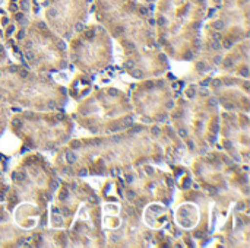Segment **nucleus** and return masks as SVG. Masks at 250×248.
Returning a JSON list of instances; mask_svg holds the SVG:
<instances>
[{
  "label": "nucleus",
  "instance_id": "obj_1",
  "mask_svg": "<svg viewBox=\"0 0 250 248\" xmlns=\"http://www.w3.org/2000/svg\"><path fill=\"white\" fill-rule=\"evenodd\" d=\"M212 26H214V29H215V31H223V29L226 28V22H224V20H221V19H218V20H214Z\"/></svg>",
  "mask_w": 250,
  "mask_h": 248
},
{
  "label": "nucleus",
  "instance_id": "obj_2",
  "mask_svg": "<svg viewBox=\"0 0 250 248\" xmlns=\"http://www.w3.org/2000/svg\"><path fill=\"white\" fill-rule=\"evenodd\" d=\"M76 159H78V156L75 155V152H72V151L66 152V161H67V164H75Z\"/></svg>",
  "mask_w": 250,
  "mask_h": 248
},
{
  "label": "nucleus",
  "instance_id": "obj_3",
  "mask_svg": "<svg viewBox=\"0 0 250 248\" xmlns=\"http://www.w3.org/2000/svg\"><path fill=\"white\" fill-rule=\"evenodd\" d=\"M13 178H15L18 183H22V181L25 180V174H23V172H15V174H13Z\"/></svg>",
  "mask_w": 250,
  "mask_h": 248
},
{
  "label": "nucleus",
  "instance_id": "obj_4",
  "mask_svg": "<svg viewBox=\"0 0 250 248\" xmlns=\"http://www.w3.org/2000/svg\"><path fill=\"white\" fill-rule=\"evenodd\" d=\"M132 76H133V77H136V79H141V77L144 76V73H142V70L133 69V70H132Z\"/></svg>",
  "mask_w": 250,
  "mask_h": 248
},
{
  "label": "nucleus",
  "instance_id": "obj_5",
  "mask_svg": "<svg viewBox=\"0 0 250 248\" xmlns=\"http://www.w3.org/2000/svg\"><path fill=\"white\" fill-rule=\"evenodd\" d=\"M83 29H85V28H83V23H82V22H76V23H75V31H76V32H82Z\"/></svg>",
  "mask_w": 250,
  "mask_h": 248
},
{
  "label": "nucleus",
  "instance_id": "obj_6",
  "mask_svg": "<svg viewBox=\"0 0 250 248\" xmlns=\"http://www.w3.org/2000/svg\"><path fill=\"white\" fill-rule=\"evenodd\" d=\"M132 123H133V117H130V115L125 117V120H123V124L125 126H132Z\"/></svg>",
  "mask_w": 250,
  "mask_h": 248
},
{
  "label": "nucleus",
  "instance_id": "obj_7",
  "mask_svg": "<svg viewBox=\"0 0 250 248\" xmlns=\"http://www.w3.org/2000/svg\"><path fill=\"white\" fill-rule=\"evenodd\" d=\"M125 47L130 51V50H135V42L132 41H125Z\"/></svg>",
  "mask_w": 250,
  "mask_h": 248
},
{
  "label": "nucleus",
  "instance_id": "obj_8",
  "mask_svg": "<svg viewBox=\"0 0 250 248\" xmlns=\"http://www.w3.org/2000/svg\"><path fill=\"white\" fill-rule=\"evenodd\" d=\"M110 241H113V243H119V241H120V235H117V234L110 235Z\"/></svg>",
  "mask_w": 250,
  "mask_h": 248
},
{
  "label": "nucleus",
  "instance_id": "obj_9",
  "mask_svg": "<svg viewBox=\"0 0 250 248\" xmlns=\"http://www.w3.org/2000/svg\"><path fill=\"white\" fill-rule=\"evenodd\" d=\"M85 35H86V38H94V35H95V31H92V29H88L86 32H85Z\"/></svg>",
  "mask_w": 250,
  "mask_h": 248
},
{
  "label": "nucleus",
  "instance_id": "obj_10",
  "mask_svg": "<svg viewBox=\"0 0 250 248\" xmlns=\"http://www.w3.org/2000/svg\"><path fill=\"white\" fill-rule=\"evenodd\" d=\"M220 47H221V44H220V42H218L217 39H215L214 42H211V48H212V50H218Z\"/></svg>",
  "mask_w": 250,
  "mask_h": 248
},
{
  "label": "nucleus",
  "instance_id": "obj_11",
  "mask_svg": "<svg viewBox=\"0 0 250 248\" xmlns=\"http://www.w3.org/2000/svg\"><path fill=\"white\" fill-rule=\"evenodd\" d=\"M221 85H223V82H221L220 79H215V80H212V86H214V88H220Z\"/></svg>",
  "mask_w": 250,
  "mask_h": 248
},
{
  "label": "nucleus",
  "instance_id": "obj_12",
  "mask_svg": "<svg viewBox=\"0 0 250 248\" xmlns=\"http://www.w3.org/2000/svg\"><path fill=\"white\" fill-rule=\"evenodd\" d=\"M223 45H224V48H231V47H233V42H231L230 39H226Z\"/></svg>",
  "mask_w": 250,
  "mask_h": 248
},
{
  "label": "nucleus",
  "instance_id": "obj_13",
  "mask_svg": "<svg viewBox=\"0 0 250 248\" xmlns=\"http://www.w3.org/2000/svg\"><path fill=\"white\" fill-rule=\"evenodd\" d=\"M224 66H226V67H231V66H233V60H231V58H226V60H224Z\"/></svg>",
  "mask_w": 250,
  "mask_h": 248
},
{
  "label": "nucleus",
  "instance_id": "obj_14",
  "mask_svg": "<svg viewBox=\"0 0 250 248\" xmlns=\"http://www.w3.org/2000/svg\"><path fill=\"white\" fill-rule=\"evenodd\" d=\"M179 136L180 137H188V132L185 129H179Z\"/></svg>",
  "mask_w": 250,
  "mask_h": 248
},
{
  "label": "nucleus",
  "instance_id": "obj_15",
  "mask_svg": "<svg viewBox=\"0 0 250 248\" xmlns=\"http://www.w3.org/2000/svg\"><path fill=\"white\" fill-rule=\"evenodd\" d=\"M142 130H144L142 127H135V129H132V132H130V133H132V134H138V133H141Z\"/></svg>",
  "mask_w": 250,
  "mask_h": 248
},
{
  "label": "nucleus",
  "instance_id": "obj_16",
  "mask_svg": "<svg viewBox=\"0 0 250 248\" xmlns=\"http://www.w3.org/2000/svg\"><path fill=\"white\" fill-rule=\"evenodd\" d=\"M151 133H152L154 136H158V134H160V129L155 126V127H152V129H151Z\"/></svg>",
  "mask_w": 250,
  "mask_h": 248
},
{
  "label": "nucleus",
  "instance_id": "obj_17",
  "mask_svg": "<svg viewBox=\"0 0 250 248\" xmlns=\"http://www.w3.org/2000/svg\"><path fill=\"white\" fill-rule=\"evenodd\" d=\"M40 29H42V31H45L47 29V25H45V22H38V25H37Z\"/></svg>",
  "mask_w": 250,
  "mask_h": 248
},
{
  "label": "nucleus",
  "instance_id": "obj_18",
  "mask_svg": "<svg viewBox=\"0 0 250 248\" xmlns=\"http://www.w3.org/2000/svg\"><path fill=\"white\" fill-rule=\"evenodd\" d=\"M57 47H59L60 50H64V48H66V44H64V41H57Z\"/></svg>",
  "mask_w": 250,
  "mask_h": 248
},
{
  "label": "nucleus",
  "instance_id": "obj_19",
  "mask_svg": "<svg viewBox=\"0 0 250 248\" xmlns=\"http://www.w3.org/2000/svg\"><path fill=\"white\" fill-rule=\"evenodd\" d=\"M240 75H242L243 77H248V76H249V70H248V69H242V70H240Z\"/></svg>",
  "mask_w": 250,
  "mask_h": 248
},
{
  "label": "nucleus",
  "instance_id": "obj_20",
  "mask_svg": "<svg viewBox=\"0 0 250 248\" xmlns=\"http://www.w3.org/2000/svg\"><path fill=\"white\" fill-rule=\"evenodd\" d=\"M145 86H146V88H148V89L151 91V89H152V88H154L155 85H154V82H151V80H148V82H145Z\"/></svg>",
  "mask_w": 250,
  "mask_h": 248
},
{
  "label": "nucleus",
  "instance_id": "obj_21",
  "mask_svg": "<svg viewBox=\"0 0 250 248\" xmlns=\"http://www.w3.org/2000/svg\"><path fill=\"white\" fill-rule=\"evenodd\" d=\"M119 130H120V126L119 124H114V126L110 127V132H119Z\"/></svg>",
  "mask_w": 250,
  "mask_h": 248
},
{
  "label": "nucleus",
  "instance_id": "obj_22",
  "mask_svg": "<svg viewBox=\"0 0 250 248\" xmlns=\"http://www.w3.org/2000/svg\"><path fill=\"white\" fill-rule=\"evenodd\" d=\"M72 148H75V149H79V148H81V142H78V140L72 142Z\"/></svg>",
  "mask_w": 250,
  "mask_h": 248
},
{
  "label": "nucleus",
  "instance_id": "obj_23",
  "mask_svg": "<svg viewBox=\"0 0 250 248\" xmlns=\"http://www.w3.org/2000/svg\"><path fill=\"white\" fill-rule=\"evenodd\" d=\"M60 199H62V200H66V199H67V190H63V191H62Z\"/></svg>",
  "mask_w": 250,
  "mask_h": 248
},
{
  "label": "nucleus",
  "instance_id": "obj_24",
  "mask_svg": "<svg viewBox=\"0 0 250 248\" xmlns=\"http://www.w3.org/2000/svg\"><path fill=\"white\" fill-rule=\"evenodd\" d=\"M207 67H205V63H198V70L199 72H202V70H205Z\"/></svg>",
  "mask_w": 250,
  "mask_h": 248
},
{
  "label": "nucleus",
  "instance_id": "obj_25",
  "mask_svg": "<svg viewBox=\"0 0 250 248\" xmlns=\"http://www.w3.org/2000/svg\"><path fill=\"white\" fill-rule=\"evenodd\" d=\"M26 58H28V60H34V58H35L34 53H31V51H29V53H26Z\"/></svg>",
  "mask_w": 250,
  "mask_h": 248
},
{
  "label": "nucleus",
  "instance_id": "obj_26",
  "mask_svg": "<svg viewBox=\"0 0 250 248\" xmlns=\"http://www.w3.org/2000/svg\"><path fill=\"white\" fill-rule=\"evenodd\" d=\"M19 76H21L22 79H25V77L28 76V72H26V70H22V72H19Z\"/></svg>",
  "mask_w": 250,
  "mask_h": 248
},
{
  "label": "nucleus",
  "instance_id": "obj_27",
  "mask_svg": "<svg viewBox=\"0 0 250 248\" xmlns=\"http://www.w3.org/2000/svg\"><path fill=\"white\" fill-rule=\"evenodd\" d=\"M125 66H126L127 69H132V67L135 66V63H133V61H126V64H125Z\"/></svg>",
  "mask_w": 250,
  "mask_h": 248
},
{
  "label": "nucleus",
  "instance_id": "obj_28",
  "mask_svg": "<svg viewBox=\"0 0 250 248\" xmlns=\"http://www.w3.org/2000/svg\"><path fill=\"white\" fill-rule=\"evenodd\" d=\"M108 94H110L111 96H117V94H119V92H117L116 89H110V91H108Z\"/></svg>",
  "mask_w": 250,
  "mask_h": 248
},
{
  "label": "nucleus",
  "instance_id": "obj_29",
  "mask_svg": "<svg viewBox=\"0 0 250 248\" xmlns=\"http://www.w3.org/2000/svg\"><path fill=\"white\" fill-rule=\"evenodd\" d=\"M13 126L19 129V127L22 126V124H21V120H13Z\"/></svg>",
  "mask_w": 250,
  "mask_h": 248
},
{
  "label": "nucleus",
  "instance_id": "obj_30",
  "mask_svg": "<svg viewBox=\"0 0 250 248\" xmlns=\"http://www.w3.org/2000/svg\"><path fill=\"white\" fill-rule=\"evenodd\" d=\"M127 194H129V199H130V200H133V199L136 197V193H135V191H129Z\"/></svg>",
  "mask_w": 250,
  "mask_h": 248
},
{
  "label": "nucleus",
  "instance_id": "obj_31",
  "mask_svg": "<svg viewBox=\"0 0 250 248\" xmlns=\"http://www.w3.org/2000/svg\"><path fill=\"white\" fill-rule=\"evenodd\" d=\"M9 70H10L12 73H15V72H18V70H19V67H18V66H12V67H10Z\"/></svg>",
  "mask_w": 250,
  "mask_h": 248
},
{
  "label": "nucleus",
  "instance_id": "obj_32",
  "mask_svg": "<svg viewBox=\"0 0 250 248\" xmlns=\"http://www.w3.org/2000/svg\"><path fill=\"white\" fill-rule=\"evenodd\" d=\"M23 19V15L22 13H16V20H22Z\"/></svg>",
  "mask_w": 250,
  "mask_h": 248
},
{
  "label": "nucleus",
  "instance_id": "obj_33",
  "mask_svg": "<svg viewBox=\"0 0 250 248\" xmlns=\"http://www.w3.org/2000/svg\"><path fill=\"white\" fill-rule=\"evenodd\" d=\"M245 208H246V206H245V203H239V206H237V209H239V210H245Z\"/></svg>",
  "mask_w": 250,
  "mask_h": 248
},
{
  "label": "nucleus",
  "instance_id": "obj_34",
  "mask_svg": "<svg viewBox=\"0 0 250 248\" xmlns=\"http://www.w3.org/2000/svg\"><path fill=\"white\" fill-rule=\"evenodd\" d=\"M57 189V181H53L51 183V190H56Z\"/></svg>",
  "mask_w": 250,
  "mask_h": 248
},
{
  "label": "nucleus",
  "instance_id": "obj_35",
  "mask_svg": "<svg viewBox=\"0 0 250 248\" xmlns=\"http://www.w3.org/2000/svg\"><path fill=\"white\" fill-rule=\"evenodd\" d=\"M207 189L209 190V193H211V194H215V193H217V190H215V189H212V187H207Z\"/></svg>",
  "mask_w": 250,
  "mask_h": 248
},
{
  "label": "nucleus",
  "instance_id": "obj_36",
  "mask_svg": "<svg viewBox=\"0 0 250 248\" xmlns=\"http://www.w3.org/2000/svg\"><path fill=\"white\" fill-rule=\"evenodd\" d=\"M25 47H26V48H31V47H32V42H31V41H26V42H25Z\"/></svg>",
  "mask_w": 250,
  "mask_h": 248
},
{
  "label": "nucleus",
  "instance_id": "obj_37",
  "mask_svg": "<svg viewBox=\"0 0 250 248\" xmlns=\"http://www.w3.org/2000/svg\"><path fill=\"white\" fill-rule=\"evenodd\" d=\"M226 108H227V110H233L234 105H233V104H226Z\"/></svg>",
  "mask_w": 250,
  "mask_h": 248
},
{
  "label": "nucleus",
  "instance_id": "obj_38",
  "mask_svg": "<svg viewBox=\"0 0 250 248\" xmlns=\"http://www.w3.org/2000/svg\"><path fill=\"white\" fill-rule=\"evenodd\" d=\"M25 117H26V118H32L34 114H32V113H25Z\"/></svg>",
  "mask_w": 250,
  "mask_h": 248
},
{
  "label": "nucleus",
  "instance_id": "obj_39",
  "mask_svg": "<svg viewBox=\"0 0 250 248\" xmlns=\"http://www.w3.org/2000/svg\"><path fill=\"white\" fill-rule=\"evenodd\" d=\"M85 174H86V170H79V175H81V177H83Z\"/></svg>",
  "mask_w": 250,
  "mask_h": 248
},
{
  "label": "nucleus",
  "instance_id": "obj_40",
  "mask_svg": "<svg viewBox=\"0 0 250 248\" xmlns=\"http://www.w3.org/2000/svg\"><path fill=\"white\" fill-rule=\"evenodd\" d=\"M62 213H63L64 216H67V215H69V209H62Z\"/></svg>",
  "mask_w": 250,
  "mask_h": 248
},
{
  "label": "nucleus",
  "instance_id": "obj_41",
  "mask_svg": "<svg viewBox=\"0 0 250 248\" xmlns=\"http://www.w3.org/2000/svg\"><path fill=\"white\" fill-rule=\"evenodd\" d=\"M54 222H56V225H60V224H62V219H60V218L57 216V218L54 219Z\"/></svg>",
  "mask_w": 250,
  "mask_h": 248
},
{
  "label": "nucleus",
  "instance_id": "obj_42",
  "mask_svg": "<svg viewBox=\"0 0 250 248\" xmlns=\"http://www.w3.org/2000/svg\"><path fill=\"white\" fill-rule=\"evenodd\" d=\"M201 85L202 86H208L209 85V80H204V82H201Z\"/></svg>",
  "mask_w": 250,
  "mask_h": 248
},
{
  "label": "nucleus",
  "instance_id": "obj_43",
  "mask_svg": "<svg viewBox=\"0 0 250 248\" xmlns=\"http://www.w3.org/2000/svg\"><path fill=\"white\" fill-rule=\"evenodd\" d=\"M209 105H217V99H214V98H212V99L209 101Z\"/></svg>",
  "mask_w": 250,
  "mask_h": 248
},
{
  "label": "nucleus",
  "instance_id": "obj_44",
  "mask_svg": "<svg viewBox=\"0 0 250 248\" xmlns=\"http://www.w3.org/2000/svg\"><path fill=\"white\" fill-rule=\"evenodd\" d=\"M47 107H48V108H54L56 105H54V102H51V101H50V102L47 104Z\"/></svg>",
  "mask_w": 250,
  "mask_h": 248
},
{
  "label": "nucleus",
  "instance_id": "obj_45",
  "mask_svg": "<svg viewBox=\"0 0 250 248\" xmlns=\"http://www.w3.org/2000/svg\"><path fill=\"white\" fill-rule=\"evenodd\" d=\"M56 118L60 121V120H63V118H64V115H63V114H57V117H56Z\"/></svg>",
  "mask_w": 250,
  "mask_h": 248
},
{
  "label": "nucleus",
  "instance_id": "obj_46",
  "mask_svg": "<svg viewBox=\"0 0 250 248\" xmlns=\"http://www.w3.org/2000/svg\"><path fill=\"white\" fill-rule=\"evenodd\" d=\"M44 199H45V200H51V194H50V193H47V194L44 196Z\"/></svg>",
  "mask_w": 250,
  "mask_h": 248
},
{
  "label": "nucleus",
  "instance_id": "obj_47",
  "mask_svg": "<svg viewBox=\"0 0 250 248\" xmlns=\"http://www.w3.org/2000/svg\"><path fill=\"white\" fill-rule=\"evenodd\" d=\"M167 107H168V108H173V107H174V102H173V101H170V102L167 104Z\"/></svg>",
  "mask_w": 250,
  "mask_h": 248
},
{
  "label": "nucleus",
  "instance_id": "obj_48",
  "mask_svg": "<svg viewBox=\"0 0 250 248\" xmlns=\"http://www.w3.org/2000/svg\"><path fill=\"white\" fill-rule=\"evenodd\" d=\"M226 148L227 149H231V142H226Z\"/></svg>",
  "mask_w": 250,
  "mask_h": 248
},
{
  "label": "nucleus",
  "instance_id": "obj_49",
  "mask_svg": "<svg viewBox=\"0 0 250 248\" xmlns=\"http://www.w3.org/2000/svg\"><path fill=\"white\" fill-rule=\"evenodd\" d=\"M18 37H19V38H23V37H25V32H23V31H21Z\"/></svg>",
  "mask_w": 250,
  "mask_h": 248
},
{
  "label": "nucleus",
  "instance_id": "obj_50",
  "mask_svg": "<svg viewBox=\"0 0 250 248\" xmlns=\"http://www.w3.org/2000/svg\"><path fill=\"white\" fill-rule=\"evenodd\" d=\"M120 139H122L120 136H114V137H113V140H114V142H119Z\"/></svg>",
  "mask_w": 250,
  "mask_h": 248
},
{
  "label": "nucleus",
  "instance_id": "obj_51",
  "mask_svg": "<svg viewBox=\"0 0 250 248\" xmlns=\"http://www.w3.org/2000/svg\"><path fill=\"white\" fill-rule=\"evenodd\" d=\"M188 146H189L190 149H193V146H195V145H193V142H188Z\"/></svg>",
  "mask_w": 250,
  "mask_h": 248
},
{
  "label": "nucleus",
  "instance_id": "obj_52",
  "mask_svg": "<svg viewBox=\"0 0 250 248\" xmlns=\"http://www.w3.org/2000/svg\"><path fill=\"white\" fill-rule=\"evenodd\" d=\"M89 202H92V203H94V202H97V199H95L94 196H91V197H89Z\"/></svg>",
  "mask_w": 250,
  "mask_h": 248
},
{
  "label": "nucleus",
  "instance_id": "obj_53",
  "mask_svg": "<svg viewBox=\"0 0 250 248\" xmlns=\"http://www.w3.org/2000/svg\"><path fill=\"white\" fill-rule=\"evenodd\" d=\"M234 82L233 80H226V85H233Z\"/></svg>",
  "mask_w": 250,
  "mask_h": 248
},
{
  "label": "nucleus",
  "instance_id": "obj_54",
  "mask_svg": "<svg viewBox=\"0 0 250 248\" xmlns=\"http://www.w3.org/2000/svg\"><path fill=\"white\" fill-rule=\"evenodd\" d=\"M163 85H164V82H163V80H160V82H158V83H157V86H160V88H161V86H163Z\"/></svg>",
  "mask_w": 250,
  "mask_h": 248
},
{
  "label": "nucleus",
  "instance_id": "obj_55",
  "mask_svg": "<svg viewBox=\"0 0 250 248\" xmlns=\"http://www.w3.org/2000/svg\"><path fill=\"white\" fill-rule=\"evenodd\" d=\"M70 187H72V189H73V190H75V189H76V187H78V184H76V183H72V186H70Z\"/></svg>",
  "mask_w": 250,
  "mask_h": 248
},
{
  "label": "nucleus",
  "instance_id": "obj_56",
  "mask_svg": "<svg viewBox=\"0 0 250 248\" xmlns=\"http://www.w3.org/2000/svg\"><path fill=\"white\" fill-rule=\"evenodd\" d=\"M215 63H221V57H217L215 58Z\"/></svg>",
  "mask_w": 250,
  "mask_h": 248
},
{
  "label": "nucleus",
  "instance_id": "obj_57",
  "mask_svg": "<svg viewBox=\"0 0 250 248\" xmlns=\"http://www.w3.org/2000/svg\"><path fill=\"white\" fill-rule=\"evenodd\" d=\"M164 118H166V115H160V117H158V120H160V121H163Z\"/></svg>",
  "mask_w": 250,
  "mask_h": 248
},
{
  "label": "nucleus",
  "instance_id": "obj_58",
  "mask_svg": "<svg viewBox=\"0 0 250 248\" xmlns=\"http://www.w3.org/2000/svg\"><path fill=\"white\" fill-rule=\"evenodd\" d=\"M4 51V47L3 45H0V53H3Z\"/></svg>",
  "mask_w": 250,
  "mask_h": 248
},
{
  "label": "nucleus",
  "instance_id": "obj_59",
  "mask_svg": "<svg viewBox=\"0 0 250 248\" xmlns=\"http://www.w3.org/2000/svg\"><path fill=\"white\" fill-rule=\"evenodd\" d=\"M1 200H3V193L0 194V202H1Z\"/></svg>",
  "mask_w": 250,
  "mask_h": 248
}]
</instances>
